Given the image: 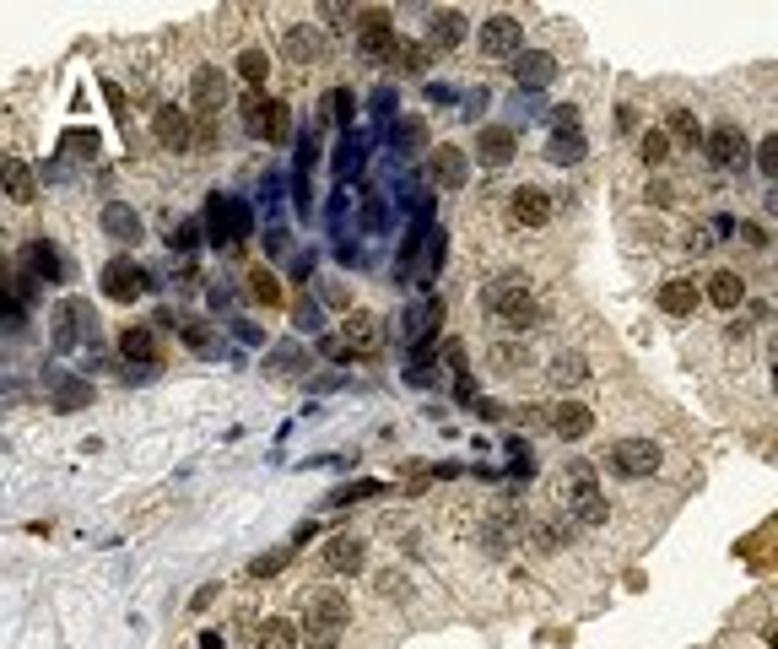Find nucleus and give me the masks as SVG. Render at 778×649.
<instances>
[{
    "instance_id": "obj_1",
    "label": "nucleus",
    "mask_w": 778,
    "mask_h": 649,
    "mask_svg": "<svg viewBox=\"0 0 778 649\" xmlns=\"http://www.w3.org/2000/svg\"><path fill=\"white\" fill-rule=\"evenodd\" d=\"M481 309L498 314L508 330H530V325H541V303L530 298L525 276H498V282H487V287H481Z\"/></svg>"
},
{
    "instance_id": "obj_2",
    "label": "nucleus",
    "mask_w": 778,
    "mask_h": 649,
    "mask_svg": "<svg viewBox=\"0 0 778 649\" xmlns=\"http://www.w3.org/2000/svg\"><path fill=\"white\" fill-rule=\"evenodd\" d=\"M346 628H352V606H346V595H341V590H319V595H308V606H303L308 649H335Z\"/></svg>"
},
{
    "instance_id": "obj_3",
    "label": "nucleus",
    "mask_w": 778,
    "mask_h": 649,
    "mask_svg": "<svg viewBox=\"0 0 778 649\" xmlns=\"http://www.w3.org/2000/svg\"><path fill=\"white\" fill-rule=\"evenodd\" d=\"M206 228H211V238H217V244L244 249V238H249V206L238 201V195H211Z\"/></svg>"
},
{
    "instance_id": "obj_4",
    "label": "nucleus",
    "mask_w": 778,
    "mask_h": 649,
    "mask_svg": "<svg viewBox=\"0 0 778 649\" xmlns=\"http://www.w3.org/2000/svg\"><path fill=\"white\" fill-rule=\"evenodd\" d=\"M660 444L654 439H616L611 449H606V466L616 471V476H633V482H643V476H654L660 471Z\"/></svg>"
},
{
    "instance_id": "obj_5",
    "label": "nucleus",
    "mask_w": 778,
    "mask_h": 649,
    "mask_svg": "<svg viewBox=\"0 0 778 649\" xmlns=\"http://www.w3.org/2000/svg\"><path fill=\"white\" fill-rule=\"evenodd\" d=\"M357 49L368 60H395L400 33H395V22H389V11H362L357 17Z\"/></svg>"
},
{
    "instance_id": "obj_6",
    "label": "nucleus",
    "mask_w": 778,
    "mask_h": 649,
    "mask_svg": "<svg viewBox=\"0 0 778 649\" xmlns=\"http://www.w3.org/2000/svg\"><path fill=\"white\" fill-rule=\"evenodd\" d=\"M519 49H525V22H519V17L498 11V17L481 22V55L508 60V55H519Z\"/></svg>"
},
{
    "instance_id": "obj_7",
    "label": "nucleus",
    "mask_w": 778,
    "mask_h": 649,
    "mask_svg": "<svg viewBox=\"0 0 778 649\" xmlns=\"http://www.w3.org/2000/svg\"><path fill=\"white\" fill-rule=\"evenodd\" d=\"M244 130L249 136H265V141H281L287 136V109H281L276 98H265V92H249L244 98Z\"/></svg>"
},
{
    "instance_id": "obj_8",
    "label": "nucleus",
    "mask_w": 778,
    "mask_h": 649,
    "mask_svg": "<svg viewBox=\"0 0 778 649\" xmlns=\"http://www.w3.org/2000/svg\"><path fill=\"white\" fill-rule=\"evenodd\" d=\"M103 293L114 303H136L146 293V271L136 260H109V266H103Z\"/></svg>"
},
{
    "instance_id": "obj_9",
    "label": "nucleus",
    "mask_w": 778,
    "mask_h": 649,
    "mask_svg": "<svg viewBox=\"0 0 778 649\" xmlns=\"http://www.w3.org/2000/svg\"><path fill=\"white\" fill-rule=\"evenodd\" d=\"M508 217H514L519 228H546V222H552V195L525 184V190H514V201H508Z\"/></svg>"
},
{
    "instance_id": "obj_10",
    "label": "nucleus",
    "mask_w": 778,
    "mask_h": 649,
    "mask_svg": "<svg viewBox=\"0 0 778 649\" xmlns=\"http://www.w3.org/2000/svg\"><path fill=\"white\" fill-rule=\"evenodd\" d=\"M152 136L163 141L168 152H184V147H190V141H195V130H190V114H184V109H173V103H168V109H157V114H152Z\"/></svg>"
},
{
    "instance_id": "obj_11",
    "label": "nucleus",
    "mask_w": 778,
    "mask_h": 649,
    "mask_svg": "<svg viewBox=\"0 0 778 649\" xmlns=\"http://www.w3.org/2000/svg\"><path fill=\"white\" fill-rule=\"evenodd\" d=\"M325 568L330 574H362L368 568V541H357V536L325 541Z\"/></svg>"
},
{
    "instance_id": "obj_12",
    "label": "nucleus",
    "mask_w": 778,
    "mask_h": 649,
    "mask_svg": "<svg viewBox=\"0 0 778 649\" xmlns=\"http://www.w3.org/2000/svg\"><path fill=\"white\" fill-rule=\"evenodd\" d=\"M514 152H519V136H514V130H508V125H487V130H481V136H476V157H481V163H487V168H503V163H514Z\"/></svg>"
},
{
    "instance_id": "obj_13",
    "label": "nucleus",
    "mask_w": 778,
    "mask_h": 649,
    "mask_svg": "<svg viewBox=\"0 0 778 649\" xmlns=\"http://www.w3.org/2000/svg\"><path fill=\"white\" fill-rule=\"evenodd\" d=\"M190 103L200 114H217L222 103H227V76L217 71V65H200L195 71V82H190Z\"/></svg>"
},
{
    "instance_id": "obj_14",
    "label": "nucleus",
    "mask_w": 778,
    "mask_h": 649,
    "mask_svg": "<svg viewBox=\"0 0 778 649\" xmlns=\"http://www.w3.org/2000/svg\"><path fill=\"white\" fill-rule=\"evenodd\" d=\"M341 347L346 352H379L384 347V330H379V320H373V314H352V320L341 325Z\"/></svg>"
},
{
    "instance_id": "obj_15",
    "label": "nucleus",
    "mask_w": 778,
    "mask_h": 649,
    "mask_svg": "<svg viewBox=\"0 0 778 649\" xmlns=\"http://www.w3.org/2000/svg\"><path fill=\"white\" fill-rule=\"evenodd\" d=\"M546 422H552L557 439H584V433L595 428V412H589L584 401H562V406H552V417H546Z\"/></svg>"
},
{
    "instance_id": "obj_16",
    "label": "nucleus",
    "mask_w": 778,
    "mask_h": 649,
    "mask_svg": "<svg viewBox=\"0 0 778 649\" xmlns=\"http://www.w3.org/2000/svg\"><path fill=\"white\" fill-rule=\"evenodd\" d=\"M703 152H708V163H741V152H746V136H741V130H735V125H714V130H708V136H703Z\"/></svg>"
},
{
    "instance_id": "obj_17",
    "label": "nucleus",
    "mask_w": 778,
    "mask_h": 649,
    "mask_svg": "<svg viewBox=\"0 0 778 649\" xmlns=\"http://www.w3.org/2000/svg\"><path fill=\"white\" fill-rule=\"evenodd\" d=\"M103 233H109L114 244H136V238H141V217H136V206H125V201L103 206Z\"/></svg>"
},
{
    "instance_id": "obj_18",
    "label": "nucleus",
    "mask_w": 778,
    "mask_h": 649,
    "mask_svg": "<svg viewBox=\"0 0 778 649\" xmlns=\"http://www.w3.org/2000/svg\"><path fill=\"white\" fill-rule=\"evenodd\" d=\"M465 174H471V157H465L460 147H438L433 152V179L444 184V190H460Z\"/></svg>"
},
{
    "instance_id": "obj_19",
    "label": "nucleus",
    "mask_w": 778,
    "mask_h": 649,
    "mask_svg": "<svg viewBox=\"0 0 778 649\" xmlns=\"http://www.w3.org/2000/svg\"><path fill=\"white\" fill-rule=\"evenodd\" d=\"M465 38V11H433L427 22V49H454Z\"/></svg>"
},
{
    "instance_id": "obj_20",
    "label": "nucleus",
    "mask_w": 778,
    "mask_h": 649,
    "mask_svg": "<svg viewBox=\"0 0 778 649\" xmlns=\"http://www.w3.org/2000/svg\"><path fill=\"white\" fill-rule=\"evenodd\" d=\"M660 309L676 314V320H687V314L697 309V282H687V276H670V282L660 287Z\"/></svg>"
},
{
    "instance_id": "obj_21",
    "label": "nucleus",
    "mask_w": 778,
    "mask_h": 649,
    "mask_svg": "<svg viewBox=\"0 0 778 649\" xmlns=\"http://www.w3.org/2000/svg\"><path fill=\"white\" fill-rule=\"evenodd\" d=\"M119 357H130V363H157V336H152V325H130L125 336H119Z\"/></svg>"
},
{
    "instance_id": "obj_22",
    "label": "nucleus",
    "mask_w": 778,
    "mask_h": 649,
    "mask_svg": "<svg viewBox=\"0 0 778 649\" xmlns=\"http://www.w3.org/2000/svg\"><path fill=\"white\" fill-rule=\"evenodd\" d=\"M298 628L303 622H292V617H265L260 622V649H298Z\"/></svg>"
},
{
    "instance_id": "obj_23",
    "label": "nucleus",
    "mask_w": 778,
    "mask_h": 649,
    "mask_svg": "<svg viewBox=\"0 0 778 649\" xmlns=\"http://www.w3.org/2000/svg\"><path fill=\"white\" fill-rule=\"evenodd\" d=\"M746 298V282L735 271H714L708 276V303H719V309H741Z\"/></svg>"
},
{
    "instance_id": "obj_24",
    "label": "nucleus",
    "mask_w": 778,
    "mask_h": 649,
    "mask_svg": "<svg viewBox=\"0 0 778 649\" xmlns=\"http://www.w3.org/2000/svg\"><path fill=\"white\" fill-rule=\"evenodd\" d=\"M514 76H519V87H546L557 76V60L552 55H519Z\"/></svg>"
},
{
    "instance_id": "obj_25",
    "label": "nucleus",
    "mask_w": 778,
    "mask_h": 649,
    "mask_svg": "<svg viewBox=\"0 0 778 649\" xmlns=\"http://www.w3.org/2000/svg\"><path fill=\"white\" fill-rule=\"evenodd\" d=\"M589 379V363H584V352H557L552 357V384H562V390H573V384H584Z\"/></svg>"
},
{
    "instance_id": "obj_26",
    "label": "nucleus",
    "mask_w": 778,
    "mask_h": 649,
    "mask_svg": "<svg viewBox=\"0 0 778 649\" xmlns=\"http://www.w3.org/2000/svg\"><path fill=\"white\" fill-rule=\"evenodd\" d=\"M22 266H28L38 282H55V276H60V255L49 244H28V249H22Z\"/></svg>"
},
{
    "instance_id": "obj_27",
    "label": "nucleus",
    "mask_w": 778,
    "mask_h": 649,
    "mask_svg": "<svg viewBox=\"0 0 778 649\" xmlns=\"http://www.w3.org/2000/svg\"><path fill=\"white\" fill-rule=\"evenodd\" d=\"M6 184H11V201H33L38 195V179L22 157H6Z\"/></svg>"
},
{
    "instance_id": "obj_28",
    "label": "nucleus",
    "mask_w": 778,
    "mask_h": 649,
    "mask_svg": "<svg viewBox=\"0 0 778 649\" xmlns=\"http://www.w3.org/2000/svg\"><path fill=\"white\" fill-rule=\"evenodd\" d=\"M665 136L681 141V147H697V136H703V130H697V114L692 109H670L665 114Z\"/></svg>"
},
{
    "instance_id": "obj_29",
    "label": "nucleus",
    "mask_w": 778,
    "mask_h": 649,
    "mask_svg": "<svg viewBox=\"0 0 778 649\" xmlns=\"http://www.w3.org/2000/svg\"><path fill=\"white\" fill-rule=\"evenodd\" d=\"M546 157H552V163H579V157H584V136H579V130H557V136L546 141Z\"/></svg>"
},
{
    "instance_id": "obj_30",
    "label": "nucleus",
    "mask_w": 778,
    "mask_h": 649,
    "mask_svg": "<svg viewBox=\"0 0 778 649\" xmlns=\"http://www.w3.org/2000/svg\"><path fill=\"white\" fill-rule=\"evenodd\" d=\"M319 49H325V44H319V33H314V28H292V33H287V55L298 60V65L319 60Z\"/></svg>"
},
{
    "instance_id": "obj_31",
    "label": "nucleus",
    "mask_w": 778,
    "mask_h": 649,
    "mask_svg": "<svg viewBox=\"0 0 778 649\" xmlns=\"http://www.w3.org/2000/svg\"><path fill=\"white\" fill-rule=\"evenodd\" d=\"M573 509H579V525H606L611 520V498L600 493V487H595V493H584Z\"/></svg>"
},
{
    "instance_id": "obj_32",
    "label": "nucleus",
    "mask_w": 778,
    "mask_h": 649,
    "mask_svg": "<svg viewBox=\"0 0 778 649\" xmlns=\"http://www.w3.org/2000/svg\"><path fill=\"white\" fill-rule=\"evenodd\" d=\"M238 71H244L249 87H265V76H271V60H265V49H244V55H238Z\"/></svg>"
},
{
    "instance_id": "obj_33",
    "label": "nucleus",
    "mask_w": 778,
    "mask_h": 649,
    "mask_svg": "<svg viewBox=\"0 0 778 649\" xmlns=\"http://www.w3.org/2000/svg\"><path fill=\"white\" fill-rule=\"evenodd\" d=\"M395 65H400V71H411V76H422V71H427V49H422V44H411V38H400Z\"/></svg>"
},
{
    "instance_id": "obj_34",
    "label": "nucleus",
    "mask_w": 778,
    "mask_h": 649,
    "mask_svg": "<svg viewBox=\"0 0 778 649\" xmlns=\"http://www.w3.org/2000/svg\"><path fill=\"white\" fill-rule=\"evenodd\" d=\"M665 157H670V136H665V130H643V163L660 168Z\"/></svg>"
},
{
    "instance_id": "obj_35",
    "label": "nucleus",
    "mask_w": 778,
    "mask_h": 649,
    "mask_svg": "<svg viewBox=\"0 0 778 649\" xmlns=\"http://www.w3.org/2000/svg\"><path fill=\"white\" fill-rule=\"evenodd\" d=\"M487 357L498 363V374H519V363L530 368V352H519V347H492Z\"/></svg>"
},
{
    "instance_id": "obj_36",
    "label": "nucleus",
    "mask_w": 778,
    "mask_h": 649,
    "mask_svg": "<svg viewBox=\"0 0 778 649\" xmlns=\"http://www.w3.org/2000/svg\"><path fill=\"white\" fill-rule=\"evenodd\" d=\"M389 136H395V147H422L427 130H422V119H400V125L389 130Z\"/></svg>"
},
{
    "instance_id": "obj_37",
    "label": "nucleus",
    "mask_w": 778,
    "mask_h": 649,
    "mask_svg": "<svg viewBox=\"0 0 778 649\" xmlns=\"http://www.w3.org/2000/svg\"><path fill=\"white\" fill-rule=\"evenodd\" d=\"M249 293L260 298V303H281V287H276L271 271H254V276H249Z\"/></svg>"
},
{
    "instance_id": "obj_38",
    "label": "nucleus",
    "mask_w": 778,
    "mask_h": 649,
    "mask_svg": "<svg viewBox=\"0 0 778 649\" xmlns=\"http://www.w3.org/2000/svg\"><path fill=\"white\" fill-rule=\"evenodd\" d=\"M562 536H568V525H562V520H541V525H535V541H541L546 552L562 547Z\"/></svg>"
},
{
    "instance_id": "obj_39",
    "label": "nucleus",
    "mask_w": 778,
    "mask_h": 649,
    "mask_svg": "<svg viewBox=\"0 0 778 649\" xmlns=\"http://www.w3.org/2000/svg\"><path fill=\"white\" fill-rule=\"evenodd\" d=\"M352 109H357V103H352V92H346V87H335V92H330V119L352 125Z\"/></svg>"
},
{
    "instance_id": "obj_40",
    "label": "nucleus",
    "mask_w": 778,
    "mask_h": 649,
    "mask_svg": "<svg viewBox=\"0 0 778 649\" xmlns=\"http://www.w3.org/2000/svg\"><path fill=\"white\" fill-rule=\"evenodd\" d=\"M757 168H762L768 179H778V136H768V141L757 147Z\"/></svg>"
},
{
    "instance_id": "obj_41",
    "label": "nucleus",
    "mask_w": 778,
    "mask_h": 649,
    "mask_svg": "<svg viewBox=\"0 0 778 649\" xmlns=\"http://www.w3.org/2000/svg\"><path fill=\"white\" fill-rule=\"evenodd\" d=\"M179 330H184V341H190L195 352H211V336H206V330H200L195 320H179Z\"/></svg>"
},
{
    "instance_id": "obj_42",
    "label": "nucleus",
    "mask_w": 778,
    "mask_h": 649,
    "mask_svg": "<svg viewBox=\"0 0 778 649\" xmlns=\"http://www.w3.org/2000/svg\"><path fill=\"white\" fill-rule=\"evenodd\" d=\"M379 590H384V595H406V574H395V568H384V574H379Z\"/></svg>"
},
{
    "instance_id": "obj_43",
    "label": "nucleus",
    "mask_w": 778,
    "mask_h": 649,
    "mask_svg": "<svg viewBox=\"0 0 778 649\" xmlns=\"http://www.w3.org/2000/svg\"><path fill=\"white\" fill-rule=\"evenodd\" d=\"M195 233H200L195 222H184V228H173V238H168V244H173V249H190V244H195Z\"/></svg>"
},
{
    "instance_id": "obj_44",
    "label": "nucleus",
    "mask_w": 778,
    "mask_h": 649,
    "mask_svg": "<svg viewBox=\"0 0 778 649\" xmlns=\"http://www.w3.org/2000/svg\"><path fill=\"white\" fill-rule=\"evenodd\" d=\"M82 401H87L82 384H60V406H82Z\"/></svg>"
},
{
    "instance_id": "obj_45",
    "label": "nucleus",
    "mask_w": 778,
    "mask_h": 649,
    "mask_svg": "<svg viewBox=\"0 0 778 649\" xmlns=\"http://www.w3.org/2000/svg\"><path fill=\"white\" fill-rule=\"evenodd\" d=\"M741 238H746L751 249H762V244H768V238H762V228H757V222H746V228H741Z\"/></svg>"
},
{
    "instance_id": "obj_46",
    "label": "nucleus",
    "mask_w": 778,
    "mask_h": 649,
    "mask_svg": "<svg viewBox=\"0 0 778 649\" xmlns=\"http://www.w3.org/2000/svg\"><path fill=\"white\" fill-rule=\"evenodd\" d=\"M281 563H287V558H281V552H276V558H260V563H254V574H260V579H265V574H276V568H281Z\"/></svg>"
},
{
    "instance_id": "obj_47",
    "label": "nucleus",
    "mask_w": 778,
    "mask_h": 649,
    "mask_svg": "<svg viewBox=\"0 0 778 649\" xmlns=\"http://www.w3.org/2000/svg\"><path fill=\"white\" fill-rule=\"evenodd\" d=\"M649 201L654 206H670V184H649Z\"/></svg>"
},
{
    "instance_id": "obj_48",
    "label": "nucleus",
    "mask_w": 778,
    "mask_h": 649,
    "mask_svg": "<svg viewBox=\"0 0 778 649\" xmlns=\"http://www.w3.org/2000/svg\"><path fill=\"white\" fill-rule=\"evenodd\" d=\"M768 211H773V217H778V190H773V195H768Z\"/></svg>"
},
{
    "instance_id": "obj_49",
    "label": "nucleus",
    "mask_w": 778,
    "mask_h": 649,
    "mask_svg": "<svg viewBox=\"0 0 778 649\" xmlns=\"http://www.w3.org/2000/svg\"><path fill=\"white\" fill-rule=\"evenodd\" d=\"M773 390H778V363H773Z\"/></svg>"
}]
</instances>
